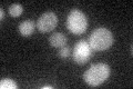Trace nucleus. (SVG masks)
I'll use <instances>...</instances> for the list:
<instances>
[{"label": "nucleus", "mask_w": 133, "mask_h": 89, "mask_svg": "<svg viewBox=\"0 0 133 89\" xmlns=\"http://www.w3.org/2000/svg\"><path fill=\"white\" fill-rule=\"evenodd\" d=\"M66 27L74 35H82L88 28L87 16L79 9H72L66 18Z\"/></svg>", "instance_id": "nucleus-3"}, {"label": "nucleus", "mask_w": 133, "mask_h": 89, "mask_svg": "<svg viewBox=\"0 0 133 89\" xmlns=\"http://www.w3.org/2000/svg\"><path fill=\"white\" fill-rule=\"evenodd\" d=\"M36 27H37V25L35 23V21L24 20L19 25V32L21 33L23 37H29V36H31L33 33Z\"/></svg>", "instance_id": "nucleus-6"}, {"label": "nucleus", "mask_w": 133, "mask_h": 89, "mask_svg": "<svg viewBox=\"0 0 133 89\" xmlns=\"http://www.w3.org/2000/svg\"><path fill=\"white\" fill-rule=\"evenodd\" d=\"M5 19V12H3V9L1 8V10H0V20H3Z\"/></svg>", "instance_id": "nucleus-11"}, {"label": "nucleus", "mask_w": 133, "mask_h": 89, "mask_svg": "<svg viewBox=\"0 0 133 89\" xmlns=\"http://www.w3.org/2000/svg\"><path fill=\"white\" fill-rule=\"evenodd\" d=\"M57 23H58V18L56 14L48 11L44 12L43 15H41L40 18L37 20V28L41 32H49L52 31L57 27Z\"/></svg>", "instance_id": "nucleus-5"}, {"label": "nucleus", "mask_w": 133, "mask_h": 89, "mask_svg": "<svg viewBox=\"0 0 133 89\" xmlns=\"http://www.w3.org/2000/svg\"><path fill=\"white\" fill-rule=\"evenodd\" d=\"M43 89H52V87L51 86H44V87H42Z\"/></svg>", "instance_id": "nucleus-12"}, {"label": "nucleus", "mask_w": 133, "mask_h": 89, "mask_svg": "<svg viewBox=\"0 0 133 89\" xmlns=\"http://www.w3.org/2000/svg\"><path fill=\"white\" fill-rule=\"evenodd\" d=\"M49 42L55 48H62L66 45V37L61 32H55L49 38Z\"/></svg>", "instance_id": "nucleus-7"}, {"label": "nucleus", "mask_w": 133, "mask_h": 89, "mask_svg": "<svg viewBox=\"0 0 133 89\" xmlns=\"http://www.w3.org/2000/svg\"><path fill=\"white\" fill-rule=\"evenodd\" d=\"M59 56L61 58H68L70 56V48L66 47V46L60 48V50H59Z\"/></svg>", "instance_id": "nucleus-10"}, {"label": "nucleus", "mask_w": 133, "mask_h": 89, "mask_svg": "<svg viewBox=\"0 0 133 89\" xmlns=\"http://www.w3.org/2000/svg\"><path fill=\"white\" fill-rule=\"evenodd\" d=\"M88 44L92 50L102 51L109 49L113 44V35L112 32L104 27H99L91 32Z\"/></svg>", "instance_id": "nucleus-1"}, {"label": "nucleus", "mask_w": 133, "mask_h": 89, "mask_svg": "<svg viewBox=\"0 0 133 89\" xmlns=\"http://www.w3.org/2000/svg\"><path fill=\"white\" fill-rule=\"evenodd\" d=\"M91 54H92V48L90 47L88 41L80 40L77 42L76 47L73 49V54H72L73 60L76 61L78 65H84L90 59Z\"/></svg>", "instance_id": "nucleus-4"}, {"label": "nucleus", "mask_w": 133, "mask_h": 89, "mask_svg": "<svg viewBox=\"0 0 133 89\" xmlns=\"http://www.w3.org/2000/svg\"><path fill=\"white\" fill-rule=\"evenodd\" d=\"M23 12V8L20 3H14L9 7V14L11 17H19Z\"/></svg>", "instance_id": "nucleus-8"}, {"label": "nucleus", "mask_w": 133, "mask_h": 89, "mask_svg": "<svg viewBox=\"0 0 133 89\" xmlns=\"http://www.w3.org/2000/svg\"><path fill=\"white\" fill-rule=\"evenodd\" d=\"M17 84L12 79L9 78H3L0 81V88L1 89H17Z\"/></svg>", "instance_id": "nucleus-9"}, {"label": "nucleus", "mask_w": 133, "mask_h": 89, "mask_svg": "<svg viewBox=\"0 0 133 89\" xmlns=\"http://www.w3.org/2000/svg\"><path fill=\"white\" fill-rule=\"evenodd\" d=\"M109 76H110V67L107 63L100 62L91 66L83 75V79L89 86L97 87L104 82L109 78Z\"/></svg>", "instance_id": "nucleus-2"}]
</instances>
